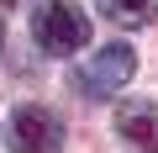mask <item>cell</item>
Listing matches in <instances>:
<instances>
[{
	"mask_svg": "<svg viewBox=\"0 0 158 153\" xmlns=\"http://www.w3.org/2000/svg\"><path fill=\"white\" fill-rule=\"evenodd\" d=\"M100 16H111L116 27H148L153 21V0H95Z\"/></svg>",
	"mask_w": 158,
	"mask_h": 153,
	"instance_id": "cell-5",
	"label": "cell"
},
{
	"mask_svg": "<svg viewBox=\"0 0 158 153\" xmlns=\"http://www.w3.org/2000/svg\"><path fill=\"white\" fill-rule=\"evenodd\" d=\"M0 42H6V21H0Z\"/></svg>",
	"mask_w": 158,
	"mask_h": 153,
	"instance_id": "cell-6",
	"label": "cell"
},
{
	"mask_svg": "<svg viewBox=\"0 0 158 153\" xmlns=\"http://www.w3.org/2000/svg\"><path fill=\"white\" fill-rule=\"evenodd\" d=\"M116 137L132 153H158V106L153 100H121L116 106Z\"/></svg>",
	"mask_w": 158,
	"mask_h": 153,
	"instance_id": "cell-4",
	"label": "cell"
},
{
	"mask_svg": "<svg viewBox=\"0 0 158 153\" xmlns=\"http://www.w3.org/2000/svg\"><path fill=\"white\" fill-rule=\"evenodd\" d=\"M6 148H11V153H63V121H58L48 106L27 100V106H16L11 121H6Z\"/></svg>",
	"mask_w": 158,
	"mask_h": 153,
	"instance_id": "cell-3",
	"label": "cell"
},
{
	"mask_svg": "<svg viewBox=\"0 0 158 153\" xmlns=\"http://www.w3.org/2000/svg\"><path fill=\"white\" fill-rule=\"evenodd\" d=\"M132 74H137V53L127 42H106V48H95V58H85L74 69V90L79 95H116V90H127Z\"/></svg>",
	"mask_w": 158,
	"mask_h": 153,
	"instance_id": "cell-2",
	"label": "cell"
},
{
	"mask_svg": "<svg viewBox=\"0 0 158 153\" xmlns=\"http://www.w3.org/2000/svg\"><path fill=\"white\" fill-rule=\"evenodd\" d=\"M90 16L85 6H74V0H42L32 6V42L53 58H69V53H85L90 48Z\"/></svg>",
	"mask_w": 158,
	"mask_h": 153,
	"instance_id": "cell-1",
	"label": "cell"
}]
</instances>
